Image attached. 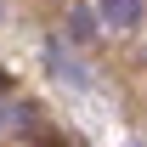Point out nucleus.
I'll return each mask as SVG.
<instances>
[{"mask_svg": "<svg viewBox=\"0 0 147 147\" xmlns=\"http://www.w3.org/2000/svg\"><path fill=\"white\" fill-rule=\"evenodd\" d=\"M96 11H102L108 28H136V23H142V6H136V0H102Z\"/></svg>", "mask_w": 147, "mask_h": 147, "instance_id": "obj_1", "label": "nucleus"}]
</instances>
